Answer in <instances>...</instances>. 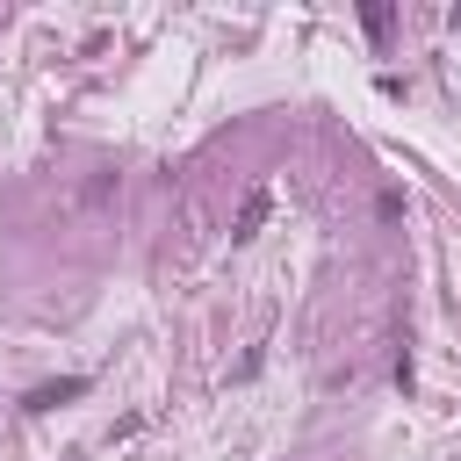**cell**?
<instances>
[{
  "label": "cell",
  "instance_id": "2",
  "mask_svg": "<svg viewBox=\"0 0 461 461\" xmlns=\"http://www.w3.org/2000/svg\"><path fill=\"white\" fill-rule=\"evenodd\" d=\"M259 223H267V194H245V209H238V230H230V238L245 245V238H252Z\"/></svg>",
  "mask_w": 461,
  "mask_h": 461
},
{
  "label": "cell",
  "instance_id": "1",
  "mask_svg": "<svg viewBox=\"0 0 461 461\" xmlns=\"http://www.w3.org/2000/svg\"><path fill=\"white\" fill-rule=\"evenodd\" d=\"M86 389V375H65V382H43V389H29V411H50V403H65V396H79Z\"/></svg>",
  "mask_w": 461,
  "mask_h": 461
}]
</instances>
